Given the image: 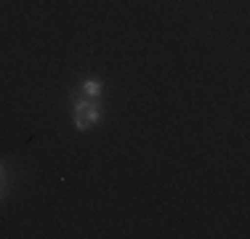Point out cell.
<instances>
[{
    "instance_id": "1",
    "label": "cell",
    "mask_w": 250,
    "mask_h": 239,
    "mask_svg": "<svg viewBox=\"0 0 250 239\" xmlns=\"http://www.w3.org/2000/svg\"><path fill=\"white\" fill-rule=\"evenodd\" d=\"M75 128L77 130H91L93 125L101 120V104L99 99H85V96H80V99H75Z\"/></svg>"
},
{
    "instance_id": "2",
    "label": "cell",
    "mask_w": 250,
    "mask_h": 239,
    "mask_svg": "<svg viewBox=\"0 0 250 239\" xmlns=\"http://www.w3.org/2000/svg\"><path fill=\"white\" fill-rule=\"evenodd\" d=\"M83 96L85 99H101V93H104V85H101V80L96 77H88V80H83Z\"/></svg>"
},
{
    "instance_id": "3",
    "label": "cell",
    "mask_w": 250,
    "mask_h": 239,
    "mask_svg": "<svg viewBox=\"0 0 250 239\" xmlns=\"http://www.w3.org/2000/svg\"><path fill=\"white\" fill-rule=\"evenodd\" d=\"M3 189H5V183H3V181H0V199H3V194H5V191H3Z\"/></svg>"
},
{
    "instance_id": "4",
    "label": "cell",
    "mask_w": 250,
    "mask_h": 239,
    "mask_svg": "<svg viewBox=\"0 0 250 239\" xmlns=\"http://www.w3.org/2000/svg\"><path fill=\"white\" fill-rule=\"evenodd\" d=\"M0 181H3V162H0Z\"/></svg>"
}]
</instances>
